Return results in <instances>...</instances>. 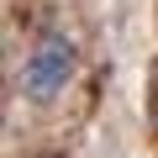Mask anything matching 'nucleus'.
Here are the masks:
<instances>
[{"mask_svg":"<svg viewBox=\"0 0 158 158\" xmlns=\"http://www.w3.org/2000/svg\"><path fill=\"white\" fill-rule=\"evenodd\" d=\"M74 74H79V48L63 37V32H42L32 42V53L21 58V74H16V85L32 106H53L69 85H74Z\"/></svg>","mask_w":158,"mask_h":158,"instance_id":"nucleus-1","label":"nucleus"}]
</instances>
